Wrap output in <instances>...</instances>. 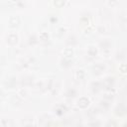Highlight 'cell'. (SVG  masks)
<instances>
[{
	"instance_id": "cell-1",
	"label": "cell",
	"mask_w": 127,
	"mask_h": 127,
	"mask_svg": "<svg viewBox=\"0 0 127 127\" xmlns=\"http://www.w3.org/2000/svg\"><path fill=\"white\" fill-rule=\"evenodd\" d=\"M114 84H115V78L113 76H108L106 77L103 82H102V85H103V88L106 89V90H111L113 87H114Z\"/></svg>"
},
{
	"instance_id": "cell-2",
	"label": "cell",
	"mask_w": 127,
	"mask_h": 127,
	"mask_svg": "<svg viewBox=\"0 0 127 127\" xmlns=\"http://www.w3.org/2000/svg\"><path fill=\"white\" fill-rule=\"evenodd\" d=\"M105 68H106V66L102 63H97L92 67V73L94 75H100L105 71Z\"/></svg>"
},
{
	"instance_id": "cell-3",
	"label": "cell",
	"mask_w": 127,
	"mask_h": 127,
	"mask_svg": "<svg viewBox=\"0 0 127 127\" xmlns=\"http://www.w3.org/2000/svg\"><path fill=\"white\" fill-rule=\"evenodd\" d=\"M114 113H115L117 116H124V115L127 113V108H126V106H125L123 103H119V104L115 107Z\"/></svg>"
},
{
	"instance_id": "cell-4",
	"label": "cell",
	"mask_w": 127,
	"mask_h": 127,
	"mask_svg": "<svg viewBox=\"0 0 127 127\" xmlns=\"http://www.w3.org/2000/svg\"><path fill=\"white\" fill-rule=\"evenodd\" d=\"M111 45L112 44L108 39H104V40L99 42V46H100V48L103 52H109V50L111 48Z\"/></svg>"
},
{
	"instance_id": "cell-5",
	"label": "cell",
	"mask_w": 127,
	"mask_h": 127,
	"mask_svg": "<svg viewBox=\"0 0 127 127\" xmlns=\"http://www.w3.org/2000/svg\"><path fill=\"white\" fill-rule=\"evenodd\" d=\"M90 88H91V91L93 93H97L103 88L102 82H100V81H92L91 84H90Z\"/></svg>"
},
{
	"instance_id": "cell-6",
	"label": "cell",
	"mask_w": 127,
	"mask_h": 127,
	"mask_svg": "<svg viewBox=\"0 0 127 127\" xmlns=\"http://www.w3.org/2000/svg\"><path fill=\"white\" fill-rule=\"evenodd\" d=\"M88 105H89V99L85 96H81L77 100V106L79 108H86Z\"/></svg>"
},
{
	"instance_id": "cell-7",
	"label": "cell",
	"mask_w": 127,
	"mask_h": 127,
	"mask_svg": "<svg viewBox=\"0 0 127 127\" xmlns=\"http://www.w3.org/2000/svg\"><path fill=\"white\" fill-rule=\"evenodd\" d=\"M6 42H7V44H9L10 46H14V45H16L17 42H18V36H17L16 34H14V33L9 34V35L7 36Z\"/></svg>"
},
{
	"instance_id": "cell-8",
	"label": "cell",
	"mask_w": 127,
	"mask_h": 127,
	"mask_svg": "<svg viewBox=\"0 0 127 127\" xmlns=\"http://www.w3.org/2000/svg\"><path fill=\"white\" fill-rule=\"evenodd\" d=\"M76 94H77V91H76V89L73 88V87L68 88V89L66 90V92H65V95H66V97H68V98H74V97L76 96Z\"/></svg>"
},
{
	"instance_id": "cell-9",
	"label": "cell",
	"mask_w": 127,
	"mask_h": 127,
	"mask_svg": "<svg viewBox=\"0 0 127 127\" xmlns=\"http://www.w3.org/2000/svg\"><path fill=\"white\" fill-rule=\"evenodd\" d=\"M66 110H67V108H66V106L65 105H59L57 108H56V114L57 115H59V116H61V115H63V114H64L65 112H66Z\"/></svg>"
},
{
	"instance_id": "cell-10",
	"label": "cell",
	"mask_w": 127,
	"mask_h": 127,
	"mask_svg": "<svg viewBox=\"0 0 127 127\" xmlns=\"http://www.w3.org/2000/svg\"><path fill=\"white\" fill-rule=\"evenodd\" d=\"M87 54H88V56H90V57H95V56L97 55V50H96V48L93 47V46H90V47L88 48V50H87Z\"/></svg>"
},
{
	"instance_id": "cell-11",
	"label": "cell",
	"mask_w": 127,
	"mask_h": 127,
	"mask_svg": "<svg viewBox=\"0 0 127 127\" xmlns=\"http://www.w3.org/2000/svg\"><path fill=\"white\" fill-rule=\"evenodd\" d=\"M9 24L11 25V26H17L18 24H19V18L17 17V16H12L10 19H9Z\"/></svg>"
},
{
	"instance_id": "cell-12",
	"label": "cell",
	"mask_w": 127,
	"mask_h": 127,
	"mask_svg": "<svg viewBox=\"0 0 127 127\" xmlns=\"http://www.w3.org/2000/svg\"><path fill=\"white\" fill-rule=\"evenodd\" d=\"M71 64H72V62H71L70 60H67L66 58H64V59L62 61V65H63L64 67H69Z\"/></svg>"
},
{
	"instance_id": "cell-13",
	"label": "cell",
	"mask_w": 127,
	"mask_h": 127,
	"mask_svg": "<svg viewBox=\"0 0 127 127\" xmlns=\"http://www.w3.org/2000/svg\"><path fill=\"white\" fill-rule=\"evenodd\" d=\"M68 45H71V46H73V45H75L76 43H77V41H76V38L74 37V36H69L68 37V39H67V42H66Z\"/></svg>"
},
{
	"instance_id": "cell-14",
	"label": "cell",
	"mask_w": 127,
	"mask_h": 127,
	"mask_svg": "<svg viewBox=\"0 0 127 127\" xmlns=\"http://www.w3.org/2000/svg\"><path fill=\"white\" fill-rule=\"evenodd\" d=\"M99 106H100V108H101L103 111H105V110L108 109V107H109V103H108V101H101L100 104H99Z\"/></svg>"
},
{
	"instance_id": "cell-15",
	"label": "cell",
	"mask_w": 127,
	"mask_h": 127,
	"mask_svg": "<svg viewBox=\"0 0 127 127\" xmlns=\"http://www.w3.org/2000/svg\"><path fill=\"white\" fill-rule=\"evenodd\" d=\"M100 122L98 120H93L88 123V127H100Z\"/></svg>"
},
{
	"instance_id": "cell-16",
	"label": "cell",
	"mask_w": 127,
	"mask_h": 127,
	"mask_svg": "<svg viewBox=\"0 0 127 127\" xmlns=\"http://www.w3.org/2000/svg\"><path fill=\"white\" fill-rule=\"evenodd\" d=\"M105 127H117V123H116L114 120H109V121L106 123Z\"/></svg>"
},
{
	"instance_id": "cell-17",
	"label": "cell",
	"mask_w": 127,
	"mask_h": 127,
	"mask_svg": "<svg viewBox=\"0 0 127 127\" xmlns=\"http://www.w3.org/2000/svg\"><path fill=\"white\" fill-rule=\"evenodd\" d=\"M40 38H41V40H43V41H46V40H48V38H49V35H48L47 33H42V34L40 35Z\"/></svg>"
},
{
	"instance_id": "cell-18",
	"label": "cell",
	"mask_w": 127,
	"mask_h": 127,
	"mask_svg": "<svg viewBox=\"0 0 127 127\" xmlns=\"http://www.w3.org/2000/svg\"><path fill=\"white\" fill-rule=\"evenodd\" d=\"M29 43H30V44H35V43H37V38H36V36H32V37H30V39H29Z\"/></svg>"
},
{
	"instance_id": "cell-19",
	"label": "cell",
	"mask_w": 127,
	"mask_h": 127,
	"mask_svg": "<svg viewBox=\"0 0 127 127\" xmlns=\"http://www.w3.org/2000/svg\"><path fill=\"white\" fill-rule=\"evenodd\" d=\"M83 71L82 70H77V72H76V75H77V77L79 78V79H81L82 77H83Z\"/></svg>"
},
{
	"instance_id": "cell-20",
	"label": "cell",
	"mask_w": 127,
	"mask_h": 127,
	"mask_svg": "<svg viewBox=\"0 0 127 127\" xmlns=\"http://www.w3.org/2000/svg\"><path fill=\"white\" fill-rule=\"evenodd\" d=\"M120 70H121L122 72H126V71H127V65H126V64H122V65L120 66Z\"/></svg>"
},
{
	"instance_id": "cell-21",
	"label": "cell",
	"mask_w": 127,
	"mask_h": 127,
	"mask_svg": "<svg viewBox=\"0 0 127 127\" xmlns=\"http://www.w3.org/2000/svg\"><path fill=\"white\" fill-rule=\"evenodd\" d=\"M47 127H58V125H56L55 123H49L47 125Z\"/></svg>"
},
{
	"instance_id": "cell-22",
	"label": "cell",
	"mask_w": 127,
	"mask_h": 127,
	"mask_svg": "<svg viewBox=\"0 0 127 127\" xmlns=\"http://www.w3.org/2000/svg\"><path fill=\"white\" fill-rule=\"evenodd\" d=\"M76 127H84V126H83V125H81V124H77V125H76Z\"/></svg>"
},
{
	"instance_id": "cell-23",
	"label": "cell",
	"mask_w": 127,
	"mask_h": 127,
	"mask_svg": "<svg viewBox=\"0 0 127 127\" xmlns=\"http://www.w3.org/2000/svg\"><path fill=\"white\" fill-rule=\"evenodd\" d=\"M122 127H127V122H126V123H124V124H123V126H122Z\"/></svg>"
},
{
	"instance_id": "cell-24",
	"label": "cell",
	"mask_w": 127,
	"mask_h": 127,
	"mask_svg": "<svg viewBox=\"0 0 127 127\" xmlns=\"http://www.w3.org/2000/svg\"><path fill=\"white\" fill-rule=\"evenodd\" d=\"M125 90H126V92H127V84H126V86H125Z\"/></svg>"
}]
</instances>
